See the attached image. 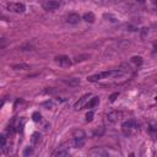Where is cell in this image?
Masks as SVG:
<instances>
[{
    "mask_svg": "<svg viewBox=\"0 0 157 157\" xmlns=\"http://www.w3.org/2000/svg\"><path fill=\"white\" fill-rule=\"evenodd\" d=\"M124 71L119 70V69H114V70H108V71H102V72H98V74H94V75H91L87 77V80L90 82H97L99 80H103V78H115V77H120L123 76Z\"/></svg>",
    "mask_w": 157,
    "mask_h": 157,
    "instance_id": "obj_1",
    "label": "cell"
},
{
    "mask_svg": "<svg viewBox=\"0 0 157 157\" xmlns=\"http://www.w3.org/2000/svg\"><path fill=\"white\" fill-rule=\"evenodd\" d=\"M121 131L125 136H132L140 131V126L135 120L130 119V120H126L121 124Z\"/></svg>",
    "mask_w": 157,
    "mask_h": 157,
    "instance_id": "obj_2",
    "label": "cell"
},
{
    "mask_svg": "<svg viewBox=\"0 0 157 157\" xmlns=\"http://www.w3.org/2000/svg\"><path fill=\"white\" fill-rule=\"evenodd\" d=\"M86 142V134L82 131V130H76L72 135V139L70 141V145L72 147H76V148H80L85 145Z\"/></svg>",
    "mask_w": 157,
    "mask_h": 157,
    "instance_id": "obj_3",
    "label": "cell"
},
{
    "mask_svg": "<svg viewBox=\"0 0 157 157\" xmlns=\"http://www.w3.org/2000/svg\"><path fill=\"white\" fill-rule=\"evenodd\" d=\"M6 7H7L9 11L16 12V13H22L26 10V7H25V5L22 2H9L6 5Z\"/></svg>",
    "mask_w": 157,
    "mask_h": 157,
    "instance_id": "obj_4",
    "label": "cell"
},
{
    "mask_svg": "<svg viewBox=\"0 0 157 157\" xmlns=\"http://www.w3.org/2000/svg\"><path fill=\"white\" fill-rule=\"evenodd\" d=\"M121 118V112L119 110H112L107 114V121L110 123V124H114L117 121H119Z\"/></svg>",
    "mask_w": 157,
    "mask_h": 157,
    "instance_id": "obj_5",
    "label": "cell"
},
{
    "mask_svg": "<svg viewBox=\"0 0 157 157\" xmlns=\"http://www.w3.org/2000/svg\"><path fill=\"white\" fill-rule=\"evenodd\" d=\"M91 97V93H86V94H83L76 103H75V105H74V108L76 109V110H78V109H82V107H85L87 103H88V101L91 99L90 98Z\"/></svg>",
    "mask_w": 157,
    "mask_h": 157,
    "instance_id": "obj_6",
    "label": "cell"
},
{
    "mask_svg": "<svg viewBox=\"0 0 157 157\" xmlns=\"http://www.w3.org/2000/svg\"><path fill=\"white\" fill-rule=\"evenodd\" d=\"M55 61L61 67H69V66H71V60L66 55H58V56H55Z\"/></svg>",
    "mask_w": 157,
    "mask_h": 157,
    "instance_id": "obj_7",
    "label": "cell"
},
{
    "mask_svg": "<svg viewBox=\"0 0 157 157\" xmlns=\"http://www.w3.org/2000/svg\"><path fill=\"white\" fill-rule=\"evenodd\" d=\"M43 6L45 10H55L60 6V1L59 0H47L43 4Z\"/></svg>",
    "mask_w": 157,
    "mask_h": 157,
    "instance_id": "obj_8",
    "label": "cell"
},
{
    "mask_svg": "<svg viewBox=\"0 0 157 157\" xmlns=\"http://www.w3.org/2000/svg\"><path fill=\"white\" fill-rule=\"evenodd\" d=\"M88 153H90V156H98V157H101V156L103 157V156H108L109 155V152L103 150L102 147H93Z\"/></svg>",
    "mask_w": 157,
    "mask_h": 157,
    "instance_id": "obj_9",
    "label": "cell"
},
{
    "mask_svg": "<svg viewBox=\"0 0 157 157\" xmlns=\"http://www.w3.org/2000/svg\"><path fill=\"white\" fill-rule=\"evenodd\" d=\"M80 20H81L80 15H78V13H75V12L69 13L67 17H66V22H67V23H71V25H76V23H78Z\"/></svg>",
    "mask_w": 157,
    "mask_h": 157,
    "instance_id": "obj_10",
    "label": "cell"
},
{
    "mask_svg": "<svg viewBox=\"0 0 157 157\" xmlns=\"http://www.w3.org/2000/svg\"><path fill=\"white\" fill-rule=\"evenodd\" d=\"M67 155H69V150H67V147H65V146H61V147H59L56 151L53 152V156H54V157H64V156H67Z\"/></svg>",
    "mask_w": 157,
    "mask_h": 157,
    "instance_id": "obj_11",
    "label": "cell"
},
{
    "mask_svg": "<svg viewBox=\"0 0 157 157\" xmlns=\"http://www.w3.org/2000/svg\"><path fill=\"white\" fill-rule=\"evenodd\" d=\"M148 132H150V135H151L152 137L157 136V123L151 121V123L148 124Z\"/></svg>",
    "mask_w": 157,
    "mask_h": 157,
    "instance_id": "obj_12",
    "label": "cell"
},
{
    "mask_svg": "<svg viewBox=\"0 0 157 157\" xmlns=\"http://www.w3.org/2000/svg\"><path fill=\"white\" fill-rule=\"evenodd\" d=\"M63 82L69 85V86H71V87H76V86L80 85V80L78 78H64Z\"/></svg>",
    "mask_w": 157,
    "mask_h": 157,
    "instance_id": "obj_13",
    "label": "cell"
},
{
    "mask_svg": "<svg viewBox=\"0 0 157 157\" xmlns=\"http://www.w3.org/2000/svg\"><path fill=\"white\" fill-rule=\"evenodd\" d=\"M98 103H99V97L94 96L88 101V103L86 104V108H94L96 105H98Z\"/></svg>",
    "mask_w": 157,
    "mask_h": 157,
    "instance_id": "obj_14",
    "label": "cell"
},
{
    "mask_svg": "<svg viewBox=\"0 0 157 157\" xmlns=\"http://www.w3.org/2000/svg\"><path fill=\"white\" fill-rule=\"evenodd\" d=\"M82 18L86 21V22H90V23H93L94 22V15H93V12H86V13H83V16H82Z\"/></svg>",
    "mask_w": 157,
    "mask_h": 157,
    "instance_id": "obj_15",
    "label": "cell"
},
{
    "mask_svg": "<svg viewBox=\"0 0 157 157\" xmlns=\"http://www.w3.org/2000/svg\"><path fill=\"white\" fill-rule=\"evenodd\" d=\"M40 139H42V135L39 132H33L32 134V137H31V141H32L33 145H37V144H39Z\"/></svg>",
    "mask_w": 157,
    "mask_h": 157,
    "instance_id": "obj_16",
    "label": "cell"
},
{
    "mask_svg": "<svg viewBox=\"0 0 157 157\" xmlns=\"http://www.w3.org/2000/svg\"><path fill=\"white\" fill-rule=\"evenodd\" d=\"M103 17H104L107 21L112 22V23H117V22H118V18H117L114 15H112V13H104Z\"/></svg>",
    "mask_w": 157,
    "mask_h": 157,
    "instance_id": "obj_17",
    "label": "cell"
},
{
    "mask_svg": "<svg viewBox=\"0 0 157 157\" xmlns=\"http://www.w3.org/2000/svg\"><path fill=\"white\" fill-rule=\"evenodd\" d=\"M42 107H44L47 109H53L55 107V104H54V102L52 99H48V101H45V102L42 103Z\"/></svg>",
    "mask_w": 157,
    "mask_h": 157,
    "instance_id": "obj_18",
    "label": "cell"
},
{
    "mask_svg": "<svg viewBox=\"0 0 157 157\" xmlns=\"http://www.w3.org/2000/svg\"><path fill=\"white\" fill-rule=\"evenodd\" d=\"M12 69L13 70H28L29 66L27 64H16V65H12Z\"/></svg>",
    "mask_w": 157,
    "mask_h": 157,
    "instance_id": "obj_19",
    "label": "cell"
},
{
    "mask_svg": "<svg viewBox=\"0 0 157 157\" xmlns=\"http://www.w3.org/2000/svg\"><path fill=\"white\" fill-rule=\"evenodd\" d=\"M32 119H33L34 123H40V121H42V115H40L38 112H34V113L32 114Z\"/></svg>",
    "mask_w": 157,
    "mask_h": 157,
    "instance_id": "obj_20",
    "label": "cell"
},
{
    "mask_svg": "<svg viewBox=\"0 0 157 157\" xmlns=\"http://www.w3.org/2000/svg\"><path fill=\"white\" fill-rule=\"evenodd\" d=\"M131 61H132L135 65L140 66V65L142 64V58H141V56H132V58H131Z\"/></svg>",
    "mask_w": 157,
    "mask_h": 157,
    "instance_id": "obj_21",
    "label": "cell"
},
{
    "mask_svg": "<svg viewBox=\"0 0 157 157\" xmlns=\"http://www.w3.org/2000/svg\"><path fill=\"white\" fill-rule=\"evenodd\" d=\"M5 146H6V136H5V134H1L0 135V147L4 150Z\"/></svg>",
    "mask_w": 157,
    "mask_h": 157,
    "instance_id": "obj_22",
    "label": "cell"
},
{
    "mask_svg": "<svg viewBox=\"0 0 157 157\" xmlns=\"http://www.w3.org/2000/svg\"><path fill=\"white\" fill-rule=\"evenodd\" d=\"M31 155H33V147L28 146V147L25 148V151H23V156H31Z\"/></svg>",
    "mask_w": 157,
    "mask_h": 157,
    "instance_id": "obj_23",
    "label": "cell"
},
{
    "mask_svg": "<svg viewBox=\"0 0 157 157\" xmlns=\"http://www.w3.org/2000/svg\"><path fill=\"white\" fill-rule=\"evenodd\" d=\"M93 115H94L93 112L90 110V112L86 114V121H92V120H93Z\"/></svg>",
    "mask_w": 157,
    "mask_h": 157,
    "instance_id": "obj_24",
    "label": "cell"
},
{
    "mask_svg": "<svg viewBox=\"0 0 157 157\" xmlns=\"http://www.w3.org/2000/svg\"><path fill=\"white\" fill-rule=\"evenodd\" d=\"M118 96H119V93H118V92L112 93V94H110V97H109V98H110V102H114V101L117 99V97H118Z\"/></svg>",
    "mask_w": 157,
    "mask_h": 157,
    "instance_id": "obj_25",
    "label": "cell"
},
{
    "mask_svg": "<svg viewBox=\"0 0 157 157\" xmlns=\"http://www.w3.org/2000/svg\"><path fill=\"white\" fill-rule=\"evenodd\" d=\"M151 1H152V4H153V6H155V7L157 9V0H151Z\"/></svg>",
    "mask_w": 157,
    "mask_h": 157,
    "instance_id": "obj_26",
    "label": "cell"
},
{
    "mask_svg": "<svg viewBox=\"0 0 157 157\" xmlns=\"http://www.w3.org/2000/svg\"><path fill=\"white\" fill-rule=\"evenodd\" d=\"M136 1H137V2H140V4H145V1H146V0H136Z\"/></svg>",
    "mask_w": 157,
    "mask_h": 157,
    "instance_id": "obj_27",
    "label": "cell"
},
{
    "mask_svg": "<svg viewBox=\"0 0 157 157\" xmlns=\"http://www.w3.org/2000/svg\"><path fill=\"white\" fill-rule=\"evenodd\" d=\"M156 101H157V97H156Z\"/></svg>",
    "mask_w": 157,
    "mask_h": 157,
    "instance_id": "obj_28",
    "label": "cell"
}]
</instances>
